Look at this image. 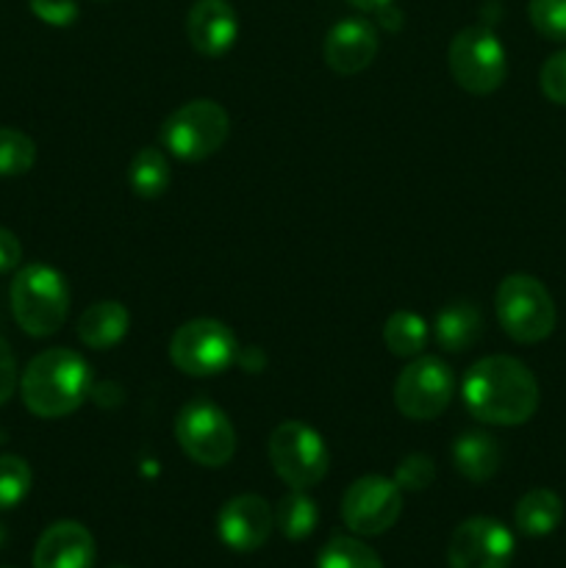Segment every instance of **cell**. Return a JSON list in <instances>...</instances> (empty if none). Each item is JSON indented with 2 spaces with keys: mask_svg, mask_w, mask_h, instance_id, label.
Returning a JSON list of instances; mask_svg holds the SVG:
<instances>
[{
  "mask_svg": "<svg viewBox=\"0 0 566 568\" xmlns=\"http://www.w3.org/2000/svg\"><path fill=\"white\" fill-rule=\"evenodd\" d=\"M466 410L486 425L514 427L525 425L538 408V383L522 361L511 355L483 358L466 372L464 386Z\"/></svg>",
  "mask_w": 566,
  "mask_h": 568,
  "instance_id": "cell-1",
  "label": "cell"
},
{
  "mask_svg": "<svg viewBox=\"0 0 566 568\" xmlns=\"http://www.w3.org/2000/svg\"><path fill=\"white\" fill-rule=\"evenodd\" d=\"M92 388V372L78 353L53 347L39 353L20 377L26 408L39 419H61L78 410Z\"/></svg>",
  "mask_w": 566,
  "mask_h": 568,
  "instance_id": "cell-2",
  "label": "cell"
},
{
  "mask_svg": "<svg viewBox=\"0 0 566 568\" xmlns=\"http://www.w3.org/2000/svg\"><path fill=\"white\" fill-rule=\"evenodd\" d=\"M70 311L64 275L48 264L22 266L11 283V314L28 336H53Z\"/></svg>",
  "mask_w": 566,
  "mask_h": 568,
  "instance_id": "cell-3",
  "label": "cell"
},
{
  "mask_svg": "<svg viewBox=\"0 0 566 568\" xmlns=\"http://www.w3.org/2000/svg\"><path fill=\"white\" fill-rule=\"evenodd\" d=\"M497 320L519 344L544 342L555 331V303L542 281L530 275H508L497 288Z\"/></svg>",
  "mask_w": 566,
  "mask_h": 568,
  "instance_id": "cell-4",
  "label": "cell"
},
{
  "mask_svg": "<svg viewBox=\"0 0 566 568\" xmlns=\"http://www.w3.org/2000/svg\"><path fill=\"white\" fill-rule=\"evenodd\" d=\"M231 120L214 100H192L161 125V144L181 161H203L225 144Z\"/></svg>",
  "mask_w": 566,
  "mask_h": 568,
  "instance_id": "cell-5",
  "label": "cell"
},
{
  "mask_svg": "<svg viewBox=\"0 0 566 568\" xmlns=\"http://www.w3.org/2000/svg\"><path fill=\"white\" fill-rule=\"evenodd\" d=\"M449 72L472 94H492L508 75V59L497 33L486 26H469L449 44Z\"/></svg>",
  "mask_w": 566,
  "mask_h": 568,
  "instance_id": "cell-6",
  "label": "cell"
},
{
  "mask_svg": "<svg viewBox=\"0 0 566 568\" xmlns=\"http://www.w3.org/2000/svg\"><path fill=\"white\" fill-rule=\"evenodd\" d=\"M175 436L183 453L200 466H225L236 453V430L225 410L209 399H192L175 419Z\"/></svg>",
  "mask_w": 566,
  "mask_h": 568,
  "instance_id": "cell-7",
  "label": "cell"
},
{
  "mask_svg": "<svg viewBox=\"0 0 566 568\" xmlns=\"http://www.w3.org/2000/svg\"><path fill=\"white\" fill-rule=\"evenodd\" d=\"M236 336L216 320L183 322L170 342V361L192 377L220 375L236 361Z\"/></svg>",
  "mask_w": 566,
  "mask_h": 568,
  "instance_id": "cell-8",
  "label": "cell"
},
{
  "mask_svg": "<svg viewBox=\"0 0 566 568\" xmlns=\"http://www.w3.org/2000/svg\"><path fill=\"white\" fill-rule=\"evenodd\" d=\"M270 460L275 475L292 488H311L327 475L325 442L303 422H283L270 436Z\"/></svg>",
  "mask_w": 566,
  "mask_h": 568,
  "instance_id": "cell-9",
  "label": "cell"
},
{
  "mask_svg": "<svg viewBox=\"0 0 566 568\" xmlns=\"http://www.w3.org/2000/svg\"><path fill=\"white\" fill-rule=\"evenodd\" d=\"M455 394L453 369L436 355H416L397 375L394 405L405 419L427 422L444 414Z\"/></svg>",
  "mask_w": 566,
  "mask_h": 568,
  "instance_id": "cell-10",
  "label": "cell"
},
{
  "mask_svg": "<svg viewBox=\"0 0 566 568\" xmlns=\"http://www.w3.org/2000/svg\"><path fill=\"white\" fill-rule=\"evenodd\" d=\"M400 510H403L400 486L381 475L355 480L344 491L342 499L344 525L358 532V536H381V532H386L400 519Z\"/></svg>",
  "mask_w": 566,
  "mask_h": 568,
  "instance_id": "cell-11",
  "label": "cell"
},
{
  "mask_svg": "<svg viewBox=\"0 0 566 568\" xmlns=\"http://www.w3.org/2000/svg\"><path fill=\"white\" fill-rule=\"evenodd\" d=\"M514 558V536L488 516H475L455 527L447 547L449 568H508Z\"/></svg>",
  "mask_w": 566,
  "mask_h": 568,
  "instance_id": "cell-12",
  "label": "cell"
},
{
  "mask_svg": "<svg viewBox=\"0 0 566 568\" xmlns=\"http://www.w3.org/2000/svg\"><path fill=\"white\" fill-rule=\"evenodd\" d=\"M272 527H275V514L266 505V499L255 494H242L222 505L216 516V532L222 544L233 552H255L266 544Z\"/></svg>",
  "mask_w": 566,
  "mask_h": 568,
  "instance_id": "cell-13",
  "label": "cell"
},
{
  "mask_svg": "<svg viewBox=\"0 0 566 568\" xmlns=\"http://www.w3.org/2000/svg\"><path fill=\"white\" fill-rule=\"evenodd\" d=\"M322 55H325V64L338 75H355V72L366 70L377 55L375 28L361 17H347V20L336 22L327 31Z\"/></svg>",
  "mask_w": 566,
  "mask_h": 568,
  "instance_id": "cell-14",
  "label": "cell"
},
{
  "mask_svg": "<svg viewBox=\"0 0 566 568\" xmlns=\"http://www.w3.org/2000/svg\"><path fill=\"white\" fill-rule=\"evenodd\" d=\"M186 37L200 55L228 53L239 37V17L228 0H198L189 9Z\"/></svg>",
  "mask_w": 566,
  "mask_h": 568,
  "instance_id": "cell-15",
  "label": "cell"
},
{
  "mask_svg": "<svg viewBox=\"0 0 566 568\" xmlns=\"http://www.w3.org/2000/svg\"><path fill=\"white\" fill-rule=\"evenodd\" d=\"M94 538L78 521H55L39 536L33 568H92Z\"/></svg>",
  "mask_w": 566,
  "mask_h": 568,
  "instance_id": "cell-16",
  "label": "cell"
},
{
  "mask_svg": "<svg viewBox=\"0 0 566 568\" xmlns=\"http://www.w3.org/2000/svg\"><path fill=\"white\" fill-rule=\"evenodd\" d=\"M131 327V314L117 300H103V303L89 305L78 320V338L89 349H109L125 338Z\"/></svg>",
  "mask_w": 566,
  "mask_h": 568,
  "instance_id": "cell-17",
  "label": "cell"
},
{
  "mask_svg": "<svg viewBox=\"0 0 566 568\" xmlns=\"http://www.w3.org/2000/svg\"><path fill=\"white\" fill-rule=\"evenodd\" d=\"M483 333V316L466 300L444 305L433 322V336H436L438 347L447 353H466L477 344Z\"/></svg>",
  "mask_w": 566,
  "mask_h": 568,
  "instance_id": "cell-18",
  "label": "cell"
},
{
  "mask_svg": "<svg viewBox=\"0 0 566 568\" xmlns=\"http://www.w3.org/2000/svg\"><path fill=\"white\" fill-rule=\"evenodd\" d=\"M453 464L469 483L492 480L499 469V444L488 433H464L453 444Z\"/></svg>",
  "mask_w": 566,
  "mask_h": 568,
  "instance_id": "cell-19",
  "label": "cell"
},
{
  "mask_svg": "<svg viewBox=\"0 0 566 568\" xmlns=\"http://www.w3.org/2000/svg\"><path fill=\"white\" fill-rule=\"evenodd\" d=\"M560 519H564V503L549 488H533L525 497L516 503L514 521L519 527L522 536L527 538H544L549 532L558 530Z\"/></svg>",
  "mask_w": 566,
  "mask_h": 568,
  "instance_id": "cell-20",
  "label": "cell"
},
{
  "mask_svg": "<svg viewBox=\"0 0 566 568\" xmlns=\"http://www.w3.org/2000/svg\"><path fill=\"white\" fill-rule=\"evenodd\" d=\"M128 186L142 200H155L170 186V164L166 155L155 148L137 150L128 164Z\"/></svg>",
  "mask_w": 566,
  "mask_h": 568,
  "instance_id": "cell-21",
  "label": "cell"
},
{
  "mask_svg": "<svg viewBox=\"0 0 566 568\" xmlns=\"http://www.w3.org/2000/svg\"><path fill=\"white\" fill-rule=\"evenodd\" d=\"M316 521H320V510L314 499L305 497L303 488H292V494L277 503L275 527L289 541H305L316 530Z\"/></svg>",
  "mask_w": 566,
  "mask_h": 568,
  "instance_id": "cell-22",
  "label": "cell"
},
{
  "mask_svg": "<svg viewBox=\"0 0 566 568\" xmlns=\"http://www.w3.org/2000/svg\"><path fill=\"white\" fill-rule=\"evenodd\" d=\"M383 342L397 358H416L427 344V325L411 311H394L383 327Z\"/></svg>",
  "mask_w": 566,
  "mask_h": 568,
  "instance_id": "cell-23",
  "label": "cell"
},
{
  "mask_svg": "<svg viewBox=\"0 0 566 568\" xmlns=\"http://www.w3.org/2000/svg\"><path fill=\"white\" fill-rule=\"evenodd\" d=\"M316 568H383L375 549L350 536H333L322 547Z\"/></svg>",
  "mask_w": 566,
  "mask_h": 568,
  "instance_id": "cell-24",
  "label": "cell"
},
{
  "mask_svg": "<svg viewBox=\"0 0 566 568\" xmlns=\"http://www.w3.org/2000/svg\"><path fill=\"white\" fill-rule=\"evenodd\" d=\"M37 161V144L17 128H0V178L26 175Z\"/></svg>",
  "mask_w": 566,
  "mask_h": 568,
  "instance_id": "cell-25",
  "label": "cell"
},
{
  "mask_svg": "<svg viewBox=\"0 0 566 568\" xmlns=\"http://www.w3.org/2000/svg\"><path fill=\"white\" fill-rule=\"evenodd\" d=\"M31 491V466L20 455H0V510H11Z\"/></svg>",
  "mask_w": 566,
  "mask_h": 568,
  "instance_id": "cell-26",
  "label": "cell"
},
{
  "mask_svg": "<svg viewBox=\"0 0 566 568\" xmlns=\"http://www.w3.org/2000/svg\"><path fill=\"white\" fill-rule=\"evenodd\" d=\"M527 17L544 39L566 42V0H530Z\"/></svg>",
  "mask_w": 566,
  "mask_h": 568,
  "instance_id": "cell-27",
  "label": "cell"
},
{
  "mask_svg": "<svg viewBox=\"0 0 566 568\" xmlns=\"http://www.w3.org/2000/svg\"><path fill=\"white\" fill-rule=\"evenodd\" d=\"M433 477H436V466H433V460L422 453L408 455V458L397 466V471H394V483L400 486V491H425L433 483Z\"/></svg>",
  "mask_w": 566,
  "mask_h": 568,
  "instance_id": "cell-28",
  "label": "cell"
},
{
  "mask_svg": "<svg viewBox=\"0 0 566 568\" xmlns=\"http://www.w3.org/2000/svg\"><path fill=\"white\" fill-rule=\"evenodd\" d=\"M542 92L547 94L553 103L566 105V50L549 55L542 67Z\"/></svg>",
  "mask_w": 566,
  "mask_h": 568,
  "instance_id": "cell-29",
  "label": "cell"
},
{
  "mask_svg": "<svg viewBox=\"0 0 566 568\" xmlns=\"http://www.w3.org/2000/svg\"><path fill=\"white\" fill-rule=\"evenodd\" d=\"M33 17L53 28H67L78 20L75 0H28Z\"/></svg>",
  "mask_w": 566,
  "mask_h": 568,
  "instance_id": "cell-30",
  "label": "cell"
},
{
  "mask_svg": "<svg viewBox=\"0 0 566 568\" xmlns=\"http://www.w3.org/2000/svg\"><path fill=\"white\" fill-rule=\"evenodd\" d=\"M17 388V361L9 344L0 338V405L9 403Z\"/></svg>",
  "mask_w": 566,
  "mask_h": 568,
  "instance_id": "cell-31",
  "label": "cell"
},
{
  "mask_svg": "<svg viewBox=\"0 0 566 568\" xmlns=\"http://www.w3.org/2000/svg\"><path fill=\"white\" fill-rule=\"evenodd\" d=\"M20 261H22L20 239H17L11 231H6V227H0V275H3V272L17 270Z\"/></svg>",
  "mask_w": 566,
  "mask_h": 568,
  "instance_id": "cell-32",
  "label": "cell"
},
{
  "mask_svg": "<svg viewBox=\"0 0 566 568\" xmlns=\"http://www.w3.org/2000/svg\"><path fill=\"white\" fill-rule=\"evenodd\" d=\"M347 3L358 11H383L392 6V0H347Z\"/></svg>",
  "mask_w": 566,
  "mask_h": 568,
  "instance_id": "cell-33",
  "label": "cell"
},
{
  "mask_svg": "<svg viewBox=\"0 0 566 568\" xmlns=\"http://www.w3.org/2000/svg\"><path fill=\"white\" fill-rule=\"evenodd\" d=\"M0 541H3V530H0Z\"/></svg>",
  "mask_w": 566,
  "mask_h": 568,
  "instance_id": "cell-34",
  "label": "cell"
},
{
  "mask_svg": "<svg viewBox=\"0 0 566 568\" xmlns=\"http://www.w3.org/2000/svg\"><path fill=\"white\" fill-rule=\"evenodd\" d=\"M114 568H125V566H114Z\"/></svg>",
  "mask_w": 566,
  "mask_h": 568,
  "instance_id": "cell-35",
  "label": "cell"
}]
</instances>
